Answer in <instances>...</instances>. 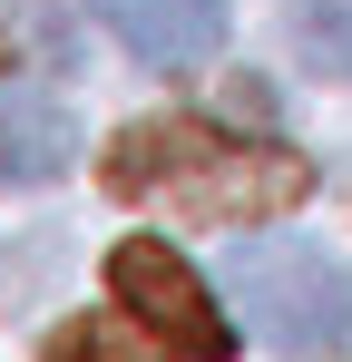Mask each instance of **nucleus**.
I'll list each match as a JSON object with an SVG mask.
<instances>
[{
	"label": "nucleus",
	"mask_w": 352,
	"mask_h": 362,
	"mask_svg": "<svg viewBox=\"0 0 352 362\" xmlns=\"http://www.w3.org/2000/svg\"><path fill=\"white\" fill-rule=\"evenodd\" d=\"M293 49L323 78H352V0H293Z\"/></svg>",
	"instance_id": "0eeeda50"
},
{
	"label": "nucleus",
	"mask_w": 352,
	"mask_h": 362,
	"mask_svg": "<svg viewBox=\"0 0 352 362\" xmlns=\"http://www.w3.org/2000/svg\"><path fill=\"white\" fill-rule=\"evenodd\" d=\"M98 186L127 206H167L186 226H264V216H293L313 196V157L176 108V118L117 127L98 157Z\"/></svg>",
	"instance_id": "f257e3e1"
},
{
	"label": "nucleus",
	"mask_w": 352,
	"mask_h": 362,
	"mask_svg": "<svg viewBox=\"0 0 352 362\" xmlns=\"http://www.w3.org/2000/svg\"><path fill=\"white\" fill-rule=\"evenodd\" d=\"M108 294H117V313H137V323H147L176 362H235V323H225V303L206 294V274H196L176 245L127 235V245L108 255Z\"/></svg>",
	"instance_id": "7ed1b4c3"
},
{
	"label": "nucleus",
	"mask_w": 352,
	"mask_h": 362,
	"mask_svg": "<svg viewBox=\"0 0 352 362\" xmlns=\"http://www.w3.org/2000/svg\"><path fill=\"white\" fill-rule=\"evenodd\" d=\"M88 20L137 69H167V78H186V69H206L225 49V10L216 0H88Z\"/></svg>",
	"instance_id": "20e7f679"
},
{
	"label": "nucleus",
	"mask_w": 352,
	"mask_h": 362,
	"mask_svg": "<svg viewBox=\"0 0 352 362\" xmlns=\"http://www.w3.org/2000/svg\"><path fill=\"white\" fill-rule=\"evenodd\" d=\"M225 284L254 343H284V353H343L352 343V264H333L323 245H245L225 264Z\"/></svg>",
	"instance_id": "f03ea898"
},
{
	"label": "nucleus",
	"mask_w": 352,
	"mask_h": 362,
	"mask_svg": "<svg viewBox=\"0 0 352 362\" xmlns=\"http://www.w3.org/2000/svg\"><path fill=\"white\" fill-rule=\"evenodd\" d=\"M40 362H176V353L137 323V313H127V323H108V313H69Z\"/></svg>",
	"instance_id": "423d86ee"
},
{
	"label": "nucleus",
	"mask_w": 352,
	"mask_h": 362,
	"mask_svg": "<svg viewBox=\"0 0 352 362\" xmlns=\"http://www.w3.org/2000/svg\"><path fill=\"white\" fill-rule=\"evenodd\" d=\"M69 147H78V127L59 98H0V186H40L69 167Z\"/></svg>",
	"instance_id": "39448f33"
},
{
	"label": "nucleus",
	"mask_w": 352,
	"mask_h": 362,
	"mask_svg": "<svg viewBox=\"0 0 352 362\" xmlns=\"http://www.w3.org/2000/svg\"><path fill=\"white\" fill-rule=\"evenodd\" d=\"M343 362H352V353H343Z\"/></svg>",
	"instance_id": "6e6552de"
}]
</instances>
